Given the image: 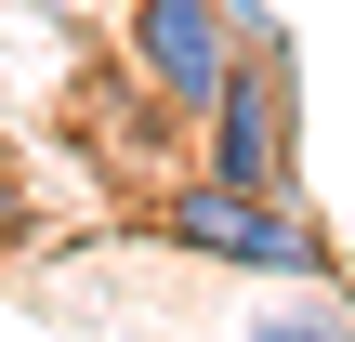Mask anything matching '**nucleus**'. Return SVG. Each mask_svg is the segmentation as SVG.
Wrapping results in <instances>:
<instances>
[{
  "mask_svg": "<svg viewBox=\"0 0 355 342\" xmlns=\"http://www.w3.org/2000/svg\"><path fill=\"white\" fill-rule=\"evenodd\" d=\"M198 171L237 198H303V53H290V26L250 40V66L198 105Z\"/></svg>",
  "mask_w": 355,
  "mask_h": 342,
  "instance_id": "obj_1",
  "label": "nucleus"
},
{
  "mask_svg": "<svg viewBox=\"0 0 355 342\" xmlns=\"http://www.w3.org/2000/svg\"><path fill=\"white\" fill-rule=\"evenodd\" d=\"M132 79H145V105L158 119H198L237 66H250V40H277V13L263 0H132Z\"/></svg>",
  "mask_w": 355,
  "mask_h": 342,
  "instance_id": "obj_2",
  "label": "nucleus"
},
{
  "mask_svg": "<svg viewBox=\"0 0 355 342\" xmlns=\"http://www.w3.org/2000/svg\"><path fill=\"white\" fill-rule=\"evenodd\" d=\"M158 237L198 250V264H237V277H329V224L303 198H237V185H171L158 198Z\"/></svg>",
  "mask_w": 355,
  "mask_h": 342,
  "instance_id": "obj_3",
  "label": "nucleus"
},
{
  "mask_svg": "<svg viewBox=\"0 0 355 342\" xmlns=\"http://www.w3.org/2000/svg\"><path fill=\"white\" fill-rule=\"evenodd\" d=\"M237 342H355V303L329 290V277H290V303H250Z\"/></svg>",
  "mask_w": 355,
  "mask_h": 342,
  "instance_id": "obj_4",
  "label": "nucleus"
},
{
  "mask_svg": "<svg viewBox=\"0 0 355 342\" xmlns=\"http://www.w3.org/2000/svg\"><path fill=\"white\" fill-rule=\"evenodd\" d=\"M0 237H26V171H13V145H0Z\"/></svg>",
  "mask_w": 355,
  "mask_h": 342,
  "instance_id": "obj_5",
  "label": "nucleus"
}]
</instances>
